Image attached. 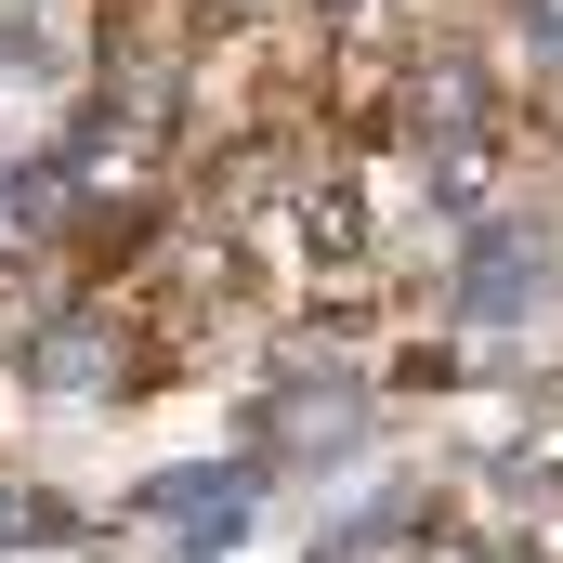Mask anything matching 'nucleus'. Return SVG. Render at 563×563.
I'll return each instance as SVG.
<instances>
[{
    "mask_svg": "<svg viewBox=\"0 0 563 563\" xmlns=\"http://www.w3.org/2000/svg\"><path fill=\"white\" fill-rule=\"evenodd\" d=\"M250 498H263L250 472H170V485H144V511H157V525H184V538H236V525H250Z\"/></svg>",
    "mask_w": 563,
    "mask_h": 563,
    "instance_id": "nucleus-1",
    "label": "nucleus"
},
{
    "mask_svg": "<svg viewBox=\"0 0 563 563\" xmlns=\"http://www.w3.org/2000/svg\"><path fill=\"white\" fill-rule=\"evenodd\" d=\"M119 367H132V341H119L106 314H66V328L40 341V394H106Z\"/></svg>",
    "mask_w": 563,
    "mask_h": 563,
    "instance_id": "nucleus-2",
    "label": "nucleus"
},
{
    "mask_svg": "<svg viewBox=\"0 0 563 563\" xmlns=\"http://www.w3.org/2000/svg\"><path fill=\"white\" fill-rule=\"evenodd\" d=\"M354 407H367L354 380H301V394H288L263 432H276V445H341V432H354Z\"/></svg>",
    "mask_w": 563,
    "mask_h": 563,
    "instance_id": "nucleus-3",
    "label": "nucleus"
},
{
    "mask_svg": "<svg viewBox=\"0 0 563 563\" xmlns=\"http://www.w3.org/2000/svg\"><path fill=\"white\" fill-rule=\"evenodd\" d=\"M525 250H472V276H459V301H472V314H511V301H525Z\"/></svg>",
    "mask_w": 563,
    "mask_h": 563,
    "instance_id": "nucleus-4",
    "label": "nucleus"
},
{
    "mask_svg": "<svg viewBox=\"0 0 563 563\" xmlns=\"http://www.w3.org/2000/svg\"><path fill=\"white\" fill-rule=\"evenodd\" d=\"M26 525H40V511H26V485H13V472H0V551H13V538H26Z\"/></svg>",
    "mask_w": 563,
    "mask_h": 563,
    "instance_id": "nucleus-5",
    "label": "nucleus"
},
{
    "mask_svg": "<svg viewBox=\"0 0 563 563\" xmlns=\"http://www.w3.org/2000/svg\"><path fill=\"white\" fill-rule=\"evenodd\" d=\"M538 26H563V0H538Z\"/></svg>",
    "mask_w": 563,
    "mask_h": 563,
    "instance_id": "nucleus-6",
    "label": "nucleus"
}]
</instances>
